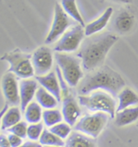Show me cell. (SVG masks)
<instances>
[{
  "instance_id": "obj_1",
  "label": "cell",
  "mask_w": 138,
  "mask_h": 147,
  "mask_svg": "<svg viewBox=\"0 0 138 147\" xmlns=\"http://www.w3.org/2000/svg\"><path fill=\"white\" fill-rule=\"evenodd\" d=\"M118 40V36L112 32L91 36L85 40L77 54L83 69L91 72L103 66L108 52Z\"/></svg>"
},
{
  "instance_id": "obj_2",
  "label": "cell",
  "mask_w": 138,
  "mask_h": 147,
  "mask_svg": "<svg viewBox=\"0 0 138 147\" xmlns=\"http://www.w3.org/2000/svg\"><path fill=\"white\" fill-rule=\"evenodd\" d=\"M125 87V81L120 74L108 65H103L87 74L78 84L80 95H89L95 91H105L117 97Z\"/></svg>"
},
{
  "instance_id": "obj_3",
  "label": "cell",
  "mask_w": 138,
  "mask_h": 147,
  "mask_svg": "<svg viewBox=\"0 0 138 147\" xmlns=\"http://www.w3.org/2000/svg\"><path fill=\"white\" fill-rule=\"evenodd\" d=\"M78 102L81 106L91 112L107 113L112 119L116 117V102L114 97L108 92L95 91L90 95H80Z\"/></svg>"
},
{
  "instance_id": "obj_4",
  "label": "cell",
  "mask_w": 138,
  "mask_h": 147,
  "mask_svg": "<svg viewBox=\"0 0 138 147\" xmlns=\"http://www.w3.org/2000/svg\"><path fill=\"white\" fill-rule=\"evenodd\" d=\"M54 58L67 84L71 87L78 86L83 78L81 60L65 53H55Z\"/></svg>"
},
{
  "instance_id": "obj_5",
  "label": "cell",
  "mask_w": 138,
  "mask_h": 147,
  "mask_svg": "<svg viewBox=\"0 0 138 147\" xmlns=\"http://www.w3.org/2000/svg\"><path fill=\"white\" fill-rule=\"evenodd\" d=\"M1 60L9 63L8 72L13 73L17 78L22 79L31 78L34 76L35 71L32 62V55L20 51L16 49L13 51L4 53Z\"/></svg>"
},
{
  "instance_id": "obj_6",
  "label": "cell",
  "mask_w": 138,
  "mask_h": 147,
  "mask_svg": "<svg viewBox=\"0 0 138 147\" xmlns=\"http://www.w3.org/2000/svg\"><path fill=\"white\" fill-rule=\"evenodd\" d=\"M110 116L105 113H95L87 114L80 118L74 125V130L91 137L97 138L106 127Z\"/></svg>"
},
{
  "instance_id": "obj_7",
  "label": "cell",
  "mask_w": 138,
  "mask_h": 147,
  "mask_svg": "<svg viewBox=\"0 0 138 147\" xmlns=\"http://www.w3.org/2000/svg\"><path fill=\"white\" fill-rule=\"evenodd\" d=\"M84 36H86L84 27L78 24H75L61 36L53 49L56 53L74 52L82 45Z\"/></svg>"
},
{
  "instance_id": "obj_8",
  "label": "cell",
  "mask_w": 138,
  "mask_h": 147,
  "mask_svg": "<svg viewBox=\"0 0 138 147\" xmlns=\"http://www.w3.org/2000/svg\"><path fill=\"white\" fill-rule=\"evenodd\" d=\"M72 22L69 16L65 13L61 4L57 3L54 6V14L52 26L49 29L46 38L44 40L45 45L54 43L57 39L61 37L71 25Z\"/></svg>"
},
{
  "instance_id": "obj_9",
  "label": "cell",
  "mask_w": 138,
  "mask_h": 147,
  "mask_svg": "<svg viewBox=\"0 0 138 147\" xmlns=\"http://www.w3.org/2000/svg\"><path fill=\"white\" fill-rule=\"evenodd\" d=\"M32 62L36 76L49 73L53 65V54L51 49L48 46L37 48L32 55Z\"/></svg>"
},
{
  "instance_id": "obj_10",
  "label": "cell",
  "mask_w": 138,
  "mask_h": 147,
  "mask_svg": "<svg viewBox=\"0 0 138 147\" xmlns=\"http://www.w3.org/2000/svg\"><path fill=\"white\" fill-rule=\"evenodd\" d=\"M137 18L135 13L130 8H122L113 19L112 28L115 32L119 35L130 33L136 26Z\"/></svg>"
},
{
  "instance_id": "obj_11",
  "label": "cell",
  "mask_w": 138,
  "mask_h": 147,
  "mask_svg": "<svg viewBox=\"0 0 138 147\" xmlns=\"http://www.w3.org/2000/svg\"><path fill=\"white\" fill-rule=\"evenodd\" d=\"M2 90L7 104L14 106L20 104V87L16 75L8 71L5 73L2 78Z\"/></svg>"
},
{
  "instance_id": "obj_12",
  "label": "cell",
  "mask_w": 138,
  "mask_h": 147,
  "mask_svg": "<svg viewBox=\"0 0 138 147\" xmlns=\"http://www.w3.org/2000/svg\"><path fill=\"white\" fill-rule=\"evenodd\" d=\"M61 113L65 123L69 124L71 127L77 124L82 111L78 104V102L72 95L68 94L64 96L62 100Z\"/></svg>"
},
{
  "instance_id": "obj_13",
  "label": "cell",
  "mask_w": 138,
  "mask_h": 147,
  "mask_svg": "<svg viewBox=\"0 0 138 147\" xmlns=\"http://www.w3.org/2000/svg\"><path fill=\"white\" fill-rule=\"evenodd\" d=\"M36 79L27 78L22 79L20 82V109L24 113L28 104L32 103L36 91L38 90V84Z\"/></svg>"
},
{
  "instance_id": "obj_14",
  "label": "cell",
  "mask_w": 138,
  "mask_h": 147,
  "mask_svg": "<svg viewBox=\"0 0 138 147\" xmlns=\"http://www.w3.org/2000/svg\"><path fill=\"white\" fill-rule=\"evenodd\" d=\"M36 79L41 85V87H43L46 91L51 93L57 101L60 102L61 100V89L56 74L50 71L45 75L36 76Z\"/></svg>"
},
{
  "instance_id": "obj_15",
  "label": "cell",
  "mask_w": 138,
  "mask_h": 147,
  "mask_svg": "<svg viewBox=\"0 0 138 147\" xmlns=\"http://www.w3.org/2000/svg\"><path fill=\"white\" fill-rule=\"evenodd\" d=\"M113 15V8L109 7L104 11V12L98 19L86 24L85 29V35L86 36H91L104 29L108 25V22Z\"/></svg>"
},
{
  "instance_id": "obj_16",
  "label": "cell",
  "mask_w": 138,
  "mask_h": 147,
  "mask_svg": "<svg viewBox=\"0 0 138 147\" xmlns=\"http://www.w3.org/2000/svg\"><path fill=\"white\" fill-rule=\"evenodd\" d=\"M117 98L119 104L117 106L116 113L124 109L138 105V95L129 87H125L118 94Z\"/></svg>"
},
{
  "instance_id": "obj_17",
  "label": "cell",
  "mask_w": 138,
  "mask_h": 147,
  "mask_svg": "<svg viewBox=\"0 0 138 147\" xmlns=\"http://www.w3.org/2000/svg\"><path fill=\"white\" fill-rule=\"evenodd\" d=\"M65 147H96V144L94 138L78 131H73L66 139Z\"/></svg>"
},
{
  "instance_id": "obj_18",
  "label": "cell",
  "mask_w": 138,
  "mask_h": 147,
  "mask_svg": "<svg viewBox=\"0 0 138 147\" xmlns=\"http://www.w3.org/2000/svg\"><path fill=\"white\" fill-rule=\"evenodd\" d=\"M115 125L118 127L131 125L138 120V105L117 112L115 117Z\"/></svg>"
},
{
  "instance_id": "obj_19",
  "label": "cell",
  "mask_w": 138,
  "mask_h": 147,
  "mask_svg": "<svg viewBox=\"0 0 138 147\" xmlns=\"http://www.w3.org/2000/svg\"><path fill=\"white\" fill-rule=\"evenodd\" d=\"M36 100L42 108L45 109H53L59 104L56 98L43 87L38 88L36 94Z\"/></svg>"
},
{
  "instance_id": "obj_20",
  "label": "cell",
  "mask_w": 138,
  "mask_h": 147,
  "mask_svg": "<svg viewBox=\"0 0 138 147\" xmlns=\"http://www.w3.org/2000/svg\"><path fill=\"white\" fill-rule=\"evenodd\" d=\"M20 121H21V111L16 106L11 107L2 117L1 129L3 130L8 129Z\"/></svg>"
},
{
  "instance_id": "obj_21",
  "label": "cell",
  "mask_w": 138,
  "mask_h": 147,
  "mask_svg": "<svg viewBox=\"0 0 138 147\" xmlns=\"http://www.w3.org/2000/svg\"><path fill=\"white\" fill-rule=\"evenodd\" d=\"M61 6L69 17L72 18L78 24L85 27L84 20L79 12L76 0H61Z\"/></svg>"
},
{
  "instance_id": "obj_22",
  "label": "cell",
  "mask_w": 138,
  "mask_h": 147,
  "mask_svg": "<svg viewBox=\"0 0 138 147\" xmlns=\"http://www.w3.org/2000/svg\"><path fill=\"white\" fill-rule=\"evenodd\" d=\"M24 117L27 122L30 124L40 123L43 118V112L41 106L37 102H32L28 104L24 112Z\"/></svg>"
},
{
  "instance_id": "obj_23",
  "label": "cell",
  "mask_w": 138,
  "mask_h": 147,
  "mask_svg": "<svg viewBox=\"0 0 138 147\" xmlns=\"http://www.w3.org/2000/svg\"><path fill=\"white\" fill-rule=\"evenodd\" d=\"M40 143L44 146H63L65 142L63 139L60 138L50 130L44 129L40 138Z\"/></svg>"
},
{
  "instance_id": "obj_24",
  "label": "cell",
  "mask_w": 138,
  "mask_h": 147,
  "mask_svg": "<svg viewBox=\"0 0 138 147\" xmlns=\"http://www.w3.org/2000/svg\"><path fill=\"white\" fill-rule=\"evenodd\" d=\"M63 118L62 113L57 109H46L43 112L44 123L47 127H53L61 122Z\"/></svg>"
},
{
  "instance_id": "obj_25",
  "label": "cell",
  "mask_w": 138,
  "mask_h": 147,
  "mask_svg": "<svg viewBox=\"0 0 138 147\" xmlns=\"http://www.w3.org/2000/svg\"><path fill=\"white\" fill-rule=\"evenodd\" d=\"M49 130L54 134H56L57 136H58L60 138L63 139V140L68 138L70 134L72 133L71 126L67 123H62V122H61V123L57 124L56 125L51 127Z\"/></svg>"
},
{
  "instance_id": "obj_26",
  "label": "cell",
  "mask_w": 138,
  "mask_h": 147,
  "mask_svg": "<svg viewBox=\"0 0 138 147\" xmlns=\"http://www.w3.org/2000/svg\"><path fill=\"white\" fill-rule=\"evenodd\" d=\"M44 131V126L42 123H36V124H31L28 127V133L27 137L32 142H36L40 140V138Z\"/></svg>"
},
{
  "instance_id": "obj_27",
  "label": "cell",
  "mask_w": 138,
  "mask_h": 147,
  "mask_svg": "<svg viewBox=\"0 0 138 147\" xmlns=\"http://www.w3.org/2000/svg\"><path fill=\"white\" fill-rule=\"evenodd\" d=\"M28 127L26 122L24 121H20L18 124L12 126L7 129L8 132L11 134H13L16 136H19L21 138H25L27 137V133H28Z\"/></svg>"
},
{
  "instance_id": "obj_28",
  "label": "cell",
  "mask_w": 138,
  "mask_h": 147,
  "mask_svg": "<svg viewBox=\"0 0 138 147\" xmlns=\"http://www.w3.org/2000/svg\"><path fill=\"white\" fill-rule=\"evenodd\" d=\"M11 147H20L23 144V138L13 134H10L7 136Z\"/></svg>"
},
{
  "instance_id": "obj_29",
  "label": "cell",
  "mask_w": 138,
  "mask_h": 147,
  "mask_svg": "<svg viewBox=\"0 0 138 147\" xmlns=\"http://www.w3.org/2000/svg\"><path fill=\"white\" fill-rule=\"evenodd\" d=\"M0 147H11L8 138L3 134L0 137Z\"/></svg>"
},
{
  "instance_id": "obj_30",
  "label": "cell",
  "mask_w": 138,
  "mask_h": 147,
  "mask_svg": "<svg viewBox=\"0 0 138 147\" xmlns=\"http://www.w3.org/2000/svg\"><path fill=\"white\" fill-rule=\"evenodd\" d=\"M20 147H42V145L40 143L36 142L28 141V142L23 143Z\"/></svg>"
},
{
  "instance_id": "obj_31",
  "label": "cell",
  "mask_w": 138,
  "mask_h": 147,
  "mask_svg": "<svg viewBox=\"0 0 138 147\" xmlns=\"http://www.w3.org/2000/svg\"><path fill=\"white\" fill-rule=\"evenodd\" d=\"M116 3H124V4H131L133 3V0H112Z\"/></svg>"
},
{
  "instance_id": "obj_32",
  "label": "cell",
  "mask_w": 138,
  "mask_h": 147,
  "mask_svg": "<svg viewBox=\"0 0 138 147\" xmlns=\"http://www.w3.org/2000/svg\"><path fill=\"white\" fill-rule=\"evenodd\" d=\"M44 147H62V146H44Z\"/></svg>"
}]
</instances>
